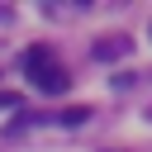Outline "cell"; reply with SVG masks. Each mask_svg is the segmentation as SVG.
Masks as SVG:
<instances>
[{
    "label": "cell",
    "mask_w": 152,
    "mask_h": 152,
    "mask_svg": "<svg viewBox=\"0 0 152 152\" xmlns=\"http://www.w3.org/2000/svg\"><path fill=\"white\" fill-rule=\"evenodd\" d=\"M24 71H28V81H33V90H38V95H62V90L71 86V71L52 57V48H48V43H38V48H28V52H24Z\"/></svg>",
    "instance_id": "1"
},
{
    "label": "cell",
    "mask_w": 152,
    "mask_h": 152,
    "mask_svg": "<svg viewBox=\"0 0 152 152\" xmlns=\"http://www.w3.org/2000/svg\"><path fill=\"white\" fill-rule=\"evenodd\" d=\"M128 52H133V38H124V33L95 43V62H119V57H128Z\"/></svg>",
    "instance_id": "2"
},
{
    "label": "cell",
    "mask_w": 152,
    "mask_h": 152,
    "mask_svg": "<svg viewBox=\"0 0 152 152\" xmlns=\"http://www.w3.org/2000/svg\"><path fill=\"white\" fill-rule=\"evenodd\" d=\"M90 119V104H76V109H62L57 114V124H66V128H76V124H86Z\"/></svg>",
    "instance_id": "3"
},
{
    "label": "cell",
    "mask_w": 152,
    "mask_h": 152,
    "mask_svg": "<svg viewBox=\"0 0 152 152\" xmlns=\"http://www.w3.org/2000/svg\"><path fill=\"white\" fill-rule=\"evenodd\" d=\"M14 104H19V95L14 90H0V109H14Z\"/></svg>",
    "instance_id": "4"
},
{
    "label": "cell",
    "mask_w": 152,
    "mask_h": 152,
    "mask_svg": "<svg viewBox=\"0 0 152 152\" xmlns=\"http://www.w3.org/2000/svg\"><path fill=\"white\" fill-rule=\"evenodd\" d=\"M147 33H152V28H147Z\"/></svg>",
    "instance_id": "5"
}]
</instances>
